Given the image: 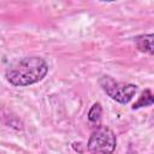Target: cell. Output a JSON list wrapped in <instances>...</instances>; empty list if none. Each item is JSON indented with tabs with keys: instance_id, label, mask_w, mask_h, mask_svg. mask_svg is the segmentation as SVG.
<instances>
[{
	"instance_id": "6da1fadb",
	"label": "cell",
	"mask_w": 154,
	"mask_h": 154,
	"mask_svg": "<svg viewBox=\"0 0 154 154\" xmlns=\"http://www.w3.org/2000/svg\"><path fill=\"white\" fill-rule=\"evenodd\" d=\"M48 73V64L40 57H23L8 64L5 76L14 87H28L42 81Z\"/></svg>"
},
{
	"instance_id": "7a4b0ae2",
	"label": "cell",
	"mask_w": 154,
	"mask_h": 154,
	"mask_svg": "<svg viewBox=\"0 0 154 154\" xmlns=\"http://www.w3.org/2000/svg\"><path fill=\"white\" fill-rule=\"evenodd\" d=\"M99 83L102 88V90L114 101L125 105L132 100V97L136 94L137 85L132 83H123L114 81L109 76H103L99 79Z\"/></svg>"
},
{
	"instance_id": "3957f363",
	"label": "cell",
	"mask_w": 154,
	"mask_h": 154,
	"mask_svg": "<svg viewBox=\"0 0 154 154\" xmlns=\"http://www.w3.org/2000/svg\"><path fill=\"white\" fill-rule=\"evenodd\" d=\"M117 146L114 132L107 126H99L91 132L87 148L91 154H112Z\"/></svg>"
},
{
	"instance_id": "277c9868",
	"label": "cell",
	"mask_w": 154,
	"mask_h": 154,
	"mask_svg": "<svg viewBox=\"0 0 154 154\" xmlns=\"http://www.w3.org/2000/svg\"><path fill=\"white\" fill-rule=\"evenodd\" d=\"M134 42L140 52L147 54H154V32L138 35L135 37Z\"/></svg>"
},
{
	"instance_id": "5b68a950",
	"label": "cell",
	"mask_w": 154,
	"mask_h": 154,
	"mask_svg": "<svg viewBox=\"0 0 154 154\" xmlns=\"http://www.w3.org/2000/svg\"><path fill=\"white\" fill-rule=\"evenodd\" d=\"M153 103H154V94L149 89H146L138 96L137 101L132 105V109H138L141 107H147V106H150Z\"/></svg>"
},
{
	"instance_id": "8992f818",
	"label": "cell",
	"mask_w": 154,
	"mask_h": 154,
	"mask_svg": "<svg viewBox=\"0 0 154 154\" xmlns=\"http://www.w3.org/2000/svg\"><path fill=\"white\" fill-rule=\"evenodd\" d=\"M101 116H102V107H101V103L100 102H95L89 112H88V119L89 122L91 123H97L100 119H101Z\"/></svg>"
}]
</instances>
